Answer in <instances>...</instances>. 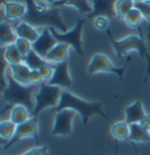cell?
I'll return each instance as SVG.
<instances>
[{"label":"cell","instance_id":"cell-2","mask_svg":"<svg viewBox=\"0 0 150 155\" xmlns=\"http://www.w3.org/2000/svg\"><path fill=\"white\" fill-rule=\"evenodd\" d=\"M37 87L38 86L34 85H20L13 79L8 67L4 69V89L1 93V97L2 101L8 106L14 107L17 105H21L26 107L33 115L35 106V99L33 97V93L35 92Z\"/></svg>","mask_w":150,"mask_h":155},{"label":"cell","instance_id":"cell-6","mask_svg":"<svg viewBox=\"0 0 150 155\" xmlns=\"http://www.w3.org/2000/svg\"><path fill=\"white\" fill-rule=\"evenodd\" d=\"M86 20L87 18H79L74 27L66 33H61L53 27H49V29L57 42H62V44L68 45L69 47H73L79 55L83 57L84 53L82 49V31H83Z\"/></svg>","mask_w":150,"mask_h":155},{"label":"cell","instance_id":"cell-7","mask_svg":"<svg viewBox=\"0 0 150 155\" xmlns=\"http://www.w3.org/2000/svg\"><path fill=\"white\" fill-rule=\"evenodd\" d=\"M130 62V59H127V62L123 67H115L112 64L110 59L108 58L106 54H102V53H96L94 54L88 66H87V71L90 75L93 74H96V73H112V74H116L120 80H123V77H124V71L127 66L129 65Z\"/></svg>","mask_w":150,"mask_h":155},{"label":"cell","instance_id":"cell-3","mask_svg":"<svg viewBox=\"0 0 150 155\" xmlns=\"http://www.w3.org/2000/svg\"><path fill=\"white\" fill-rule=\"evenodd\" d=\"M109 99L103 100L101 102H89V101H84L81 97H76L75 94L65 89V91L61 92L60 102H59L57 107L54 108V110H55V113L56 112H60V110H64V109H72V110H74L75 113H77L79 115L81 116L83 126H87L90 116L93 115L102 116L106 121L110 122L109 116H107V114L103 112L102 109V106Z\"/></svg>","mask_w":150,"mask_h":155},{"label":"cell","instance_id":"cell-10","mask_svg":"<svg viewBox=\"0 0 150 155\" xmlns=\"http://www.w3.org/2000/svg\"><path fill=\"white\" fill-rule=\"evenodd\" d=\"M56 44H57V41L53 37L49 27H45V28L41 29L40 35H39L37 41H34L32 44V49L34 52H37L40 57L46 59L47 54L52 51V48L55 46Z\"/></svg>","mask_w":150,"mask_h":155},{"label":"cell","instance_id":"cell-8","mask_svg":"<svg viewBox=\"0 0 150 155\" xmlns=\"http://www.w3.org/2000/svg\"><path fill=\"white\" fill-rule=\"evenodd\" d=\"M38 130H39V124H38V117H31L28 121L17 126V130L14 136L9 140L6 145L2 147V149H8L12 146L17 145L19 141L27 139V137H33L35 142L39 143L38 139Z\"/></svg>","mask_w":150,"mask_h":155},{"label":"cell","instance_id":"cell-4","mask_svg":"<svg viewBox=\"0 0 150 155\" xmlns=\"http://www.w3.org/2000/svg\"><path fill=\"white\" fill-rule=\"evenodd\" d=\"M107 35L112 42V46L114 47L116 58H122L132 51H136L141 58L147 59V74H150V54L148 53V49H147L143 38L130 34L120 40H115L112 37V33L109 29L107 31Z\"/></svg>","mask_w":150,"mask_h":155},{"label":"cell","instance_id":"cell-25","mask_svg":"<svg viewBox=\"0 0 150 155\" xmlns=\"http://www.w3.org/2000/svg\"><path fill=\"white\" fill-rule=\"evenodd\" d=\"M47 62H48V61H47L46 59L40 57L37 52H34L33 49L29 51L27 55L24 57V64H25L31 71L39 69L40 67H42L44 65H46Z\"/></svg>","mask_w":150,"mask_h":155},{"label":"cell","instance_id":"cell-22","mask_svg":"<svg viewBox=\"0 0 150 155\" xmlns=\"http://www.w3.org/2000/svg\"><path fill=\"white\" fill-rule=\"evenodd\" d=\"M4 60L7 62V65H18L24 62V57L22 54L19 52L18 47L15 46V44L8 45L4 48Z\"/></svg>","mask_w":150,"mask_h":155},{"label":"cell","instance_id":"cell-35","mask_svg":"<svg viewBox=\"0 0 150 155\" xmlns=\"http://www.w3.org/2000/svg\"><path fill=\"white\" fill-rule=\"evenodd\" d=\"M134 149H135V155H139V152H137V149H136V147L134 146Z\"/></svg>","mask_w":150,"mask_h":155},{"label":"cell","instance_id":"cell-15","mask_svg":"<svg viewBox=\"0 0 150 155\" xmlns=\"http://www.w3.org/2000/svg\"><path fill=\"white\" fill-rule=\"evenodd\" d=\"M49 6L52 7H59V6H70L77 10L79 13L86 14L87 17L92 13L93 6H92V1L88 0H57V1H48Z\"/></svg>","mask_w":150,"mask_h":155},{"label":"cell","instance_id":"cell-17","mask_svg":"<svg viewBox=\"0 0 150 155\" xmlns=\"http://www.w3.org/2000/svg\"><path fill=\"white\" fill-rule=\"evenodd\" d=\"M11 74L13 79L24 86H29L31 85V69L22 62V64H18V65H11L8 66Z\"/></svg>","mask_w":150,"mask_h":155},{"label":"cell","instance_id":"cell-30","mask_svg":"<svg viewBox=\"0 0 150 155\" xmlns=\"http://www.w3.org/2000/svg\"><path fill=\"white\" fill-rule=\"evenodd\" d=\"M15 46L18 47L19 52L22 54V57L27 55L28 52L32 51V42H29L28 40H25V39L18 38L17 41H15Z\"/></svg>","mask_w":150,"mask_h":155},{"label":"cell","instance_id":"cell-5","mask_svg":"<svg viewBox=\"0 0 150 155\" xmlns=\"http://www.w3.org/2000/svg\"><path fill=\"white\" fill-rule=\"evenodd\" d=\"M62 89L56 86H51L49 84L44 82L41 84L38 92L35 94V106H34V112H33V117H38V115L46 108L53 107L56 108L59 102H60V95H61Z\"/></svg>","mask_w":150,"mask_h":155},{"label":"cell","instance_id":"cell-19","mask_svg":"<svg viewBox=\"0 0 150 155\" xmlns=\"http://www.w3.org/2000/svg\"><path fill=\"white\" fill-rule=\"evenodd\" d=\"M17 39L18 37L14 31V27L7 21H2L0 25V45H1V47L5 48L8 45L15 44Z\"/></svg>","mask_w":150,"mask_h":155},{"label":"cell","instance_id":"cell-16","mask_svg":"<svg viewBox=\"0 0 150 155\" xmlns=\"http://www.w3.org/2000/svg\"><path fill=\"white\" fill-rule=\"evenodd\" d=\"M14 31H15L18 38L28 40L32 44L34 41H37L39 35H40V32L35 27H33L32 25L27 24L26 21H20L18 24H15L14 25Z\"/></svg>","mask_w":150,"mask_h":155},{"label":"cell","instance_id":"cell-27","mask_svg":"<svg viewBox=\"0 0 150 155\" xmlns=\"http://www.w3.org/2000/svg\"><path fill=\"white\" fill-rule=\"evenodd\" d=\"M15 130H17V125H14L11 120H5V121L0 122V136H1L2 141L8 142L9 140L14 136Z\"/></svg>","mask_w":150,"mask_h":155},{"label":"cell","instance_id":"cell-31","mask_svg":"<svg viewBox=\"0 0 150 155\" xmlns=\"http://www.w3.org/2000/svg\"><path fill=\"white\" fill-rule=\"evenodd\" d=\"M94 27L97 29V31H108V26H109V19L107 18V17H102V15H100V17H96V18H94Z\"/></svg>","mask_w":150,"mask_h":155},{"label":"cell","instance_id":"cell-23","mask_svg":"<svg viewBox=\"0 0 150 155\" xmlns=\"http://www.w3.org/2000/svg\"><path fill=\"white\" fill-rule=\"evenodd\" d=\"M129 141L131 142H149L150 143V133L144 129L140 124L130 125V136Z\"/></svg>","mask_w":150,"mask_h":155},{"label":"cell","instance_id":"cell-34","mask_svg":"<svg viewBox=\"0 0 150 155\" xmlns=\"http://www.w3.org/2000/svg\"><path fill=\"white\" fill-rule=\"evenodd\" d=\"M141 126L143 127L144 129H147L148 132L150 130V114H147V116L144 117V120L140 124Z\"/></svg>","mask_w":150,"mask_h":155},{"label":"cell","instance_id":"cell-26","mask_svg":"<svg viewBox=\"0 0 150 155\" xmlns=\"http://www.w3.org/2000/svg\"><path fill=\"white\" fill-rule=\"evenodd\" d=\"M132 8L134 0H117L115 1V17L120 20H124Z\"/></svg>","mask_w":150,"mask_h":155},{"label":"cell","instance_id":"cell-20","mask_svg":"<svg viewBox=\"0 0 150 155\" xmlns=\"http://www.w3.org/2000/svg\"><path fill=\"white\" fill-rule=\"evenodd\" d=\"M110 133L114 139L119 141H127L130 136V125H128L126 121H117L112 125Z\"/></svg>","mask_w":150,"mask_h":155},{"label":"cell","instance_id":"cell-21","mask_svg":"<svg viewBox=\"0 0 150 155\" xmlns=\"http://www.w3.org/2000/svg\"><path fill=\"white\" fill-rule=\"evenodd\" d=\"M32 117V114L29 113L26 107L21 106V105H17L13 108H11V114H9V120L14 124V125H21L24 122L28 121Z\"/></svg>","mask_w":150,"mask_h":155},{"label":"cell","instance_id":"cell-11","mask_svg":"<svg viewBox=\"0 0 150 155\" xmlns=\"http://www.w3.org/2000/svg\"><path fill=\"white\" fill-rule=\"evenodd\" d=\"M51 86H56L60 88H70L73 85L72 78L69 74V64L68 60L54 65V74L51 81L48 82Z\"/></svg>","mask_w":150,"mask_h":155},{"label":"cell","instance_id":"cell-32","mask_svg":"<svg viewBox=\"0 0 150 155\" xmlns=\"http://www.w3.org/2000/svg\"><path fill=\"white\" fill-rule=\"evenodd\" d=\"M21 155H48V148L46 146H37Z\"/></svg>","mask_w":150,"mask_h":155},{"label":"cell","instance_id":"cell-9","mask_svg":"<svg viewBox=\"0 0 150 155\" xmlns=\"http://www.w3.org/2000/svg\"><path fill=\"white\" fill-rule=\"evenodd\" d=\"M75 116V112L72 109H64L56 112L54 116V124L51 134L52 135L67 136L70 135L73 132V119Z\"/></svg>","mask_w":150,"mask_h":155},{"label":"cell","instance_id":"cell-14","mask_svg":"<svg viewBox=\"0 0 150 155\" xmlns=\"http://www.w3.org/2000/svg\"><path fill=\"white\" fill-rule=\"evenodd\" d=\"M145 116H147V113L140 100H135L124 109V121L128 125L141 124Z\"/></svg>","mask_w":150,"mask_h":155},{"label":"cell","instance_id":"cell-33","mask_svg":"<svg viewBox=\"0 0 150 155\" xmlns=\"http://www.w3.org/2000/svg\"><path fill=\"white\" fill-rule=\"evenodd\" d=\"M41 84H44V79L41 77V74L39 73L38 69H34L31 72V85H34V86H40Z\"/></svg>","mask_w":150,"mask_h":155},{"label":"cell","instance_id":"cell-28","mask_svg":"<svg viewBox=\"0 0 150 155\" xmlns=\"http://www.w3.org/2000/svg\"><path fill=\"white\" fill-rule=\"evenodd\" d=\"M134 7L139 11L142 15V18L149 24V34H150V5L147 0H134Z\"/></svg>","mask_w":150,"mask_h":155},{"label":"cell","instance_id":"cell-18","mask_svg":"<svg viewBox=\"0 0 150 155\" xmlns=\"http://www.w3.org/2000/svg\"><path fill=\"white\" fill-rule=\"evenodd\" d=\"M68 55H69V46L62 44V42H57L55 46L52 48V51L47 54L46 60L49 64H60L68 60Z\"/></svg>","mask_w":150,"mask_h":155},{"label":"cell","instance_id":"cell-36","mask_svg":"<svg viewBox=\"0 0 150 155\" xmlns=\"http://www.w3.org/2000/svg\"><path fill=\"white\" fill-rule=\"evenodd\" d=\"M147 1H148V4H149V5H150V0H147Z\"/></svg>","mask_w":150,"mask_h":155},{"label":"cell","instance_id":"cell-29","mask_svg":"<svg viewBox=\"0 0 150 155\" xmlns=\"http://www.w3.org/2000/svg\"><path fill=\"white\" fill-rule=\"evenodd\" d=\"M39 73L41 74V77L44 79V82H49L51 79L53 78V74H54V65L53 64H49L47 62L46 65H44L42 67H40L39 69Z\"/></svg>","mask_w":150,"mask_h":155},{"label":"cell","instance_id":"cell-13","mask_svg":"<svg viewBox=\"0 0 150 155\" xmlns=\"http://www.w3.org/2000/svg\"><path fill=\"white\" fill-rule=\"evenodd\" d=\"M92 6L93 11L92 13L86 17L88 18H96V17H107V18H112L115 17V1L112 0H94L92 1Z\"/></svg>","mask_w":150,"mask_h":155},{"label":"cell","instance_id":"cell-37","mask_svg":"<svg viewBox=\"0 0 150 155\" xmlns=\"http://www.w3.org/2000/svg\"><path fill=\"white\" fill-rule=\"evenodd\" d=\"M149 133H150V130H149Z\"/></svg>","mask_w":150,"mask_h":155},{"label":"cell","instance_id":"cell-24","mask_svg":"<svg viewBox=\"0 0 150 155\" xmlns=\"http://www.w3.org/2000/svg\"><path fill=\"white\" fill-rule=\"evenodd\" d=\"M142 15H141V13L139 11L136 10L135 7L132 8V10L127 14V17H126V19H124V22H126V25L131 29H137L139 32H140V37L141 38H143V33H142Z\"/></svg>","mask_w":150,"mask_h":155},{"label":"cell","instance_id":"cell-1","mask_svg":"<svg viewBox=\"0 0 150 155\" xmlns=\"http://www.w3.org/2000/svg\"><path fill=\"white\" fill-rule=\"evenodd\" d=\"M27 13L24 21L32 25L33 27H53L61 33L68 32L67 27L61 19L59 8L49 6L48 1H34L28 0Z\"/></svg>","mask_w":150,"mask_h":155},{"label":"cell","instance_id":"cell-12","mask_svg":"<svg viewBox=\"0 0 150 155\" xmlns=\"http://www.w3.org/2000/svg\"><path fill=\"white\" fill-rule=\"evenodd\" d=\"M4 17L7 20H19L24 19L27 13L26 1H4L2 2Z\"/></svg>","mask_w":150,"mask_h":155}]
</instances>
